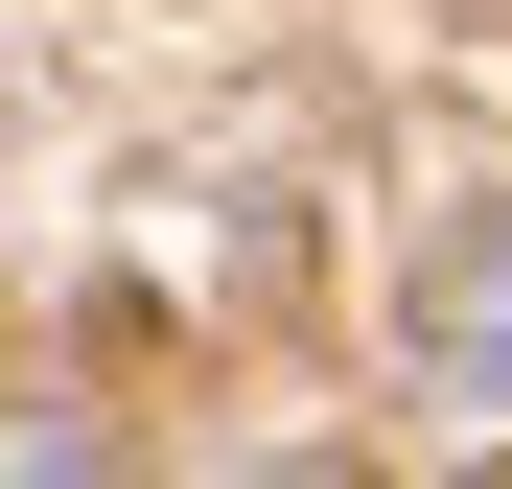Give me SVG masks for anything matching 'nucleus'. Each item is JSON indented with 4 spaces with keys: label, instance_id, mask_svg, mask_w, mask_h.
Masks as SVG:
<instances>
[{
    "label": "nucleus",
    "instance_id": "f257e3e1",
    "mask_svg": "<svg viewBox=\"0 0 512 489\" xmlns=\"http://www.w3.org/2000/svg\"><path fill=\"white\" fill-rule=\"evenodd\" d=\"M419 373H443V396H489V420H512V210L419 257Z\"/></svg>",
    "mask_w": 512,
    "mask_h": 489
},
{
    "label": "nucleus",
    "instance_id": "f03ea898",
    "mask_svg": "<svg viewBox=\"0 0 512 489\" xmlns=\"http://www.w3.org/2000/svg\"><path fill=\"white\" fill-rule=\"evenodd\" d=\"M0 489H94V466H70V443H47V420H24V443H0Z\"/></svg>",
    "mask_w": 512,
    "mask_h": 489
},
{
    "label": "nucleus",
    "instance_id": "7ed1b4c3",
    "mask_svg": "<svg viewBox=\"0 0 512 489\" xmlns=\"http://www.w3.org/2000/svg\"><path fill=\"white\" fill-rule=\"evenodd\" d=\"M280 489H350V466H280Z\"/></svg>",
    "mask_w": 512,
    "mask_h": 489
}]
</instances>
